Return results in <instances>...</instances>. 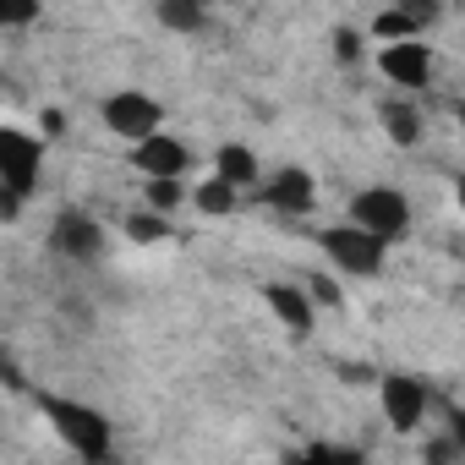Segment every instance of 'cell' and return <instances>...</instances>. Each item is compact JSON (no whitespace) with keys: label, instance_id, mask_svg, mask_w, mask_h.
I'll return each instance as SVG.
<instances>
[{"label":"cell","instance_id":"1","mask_svg":"<svg viewBox=\"0 0 465 465\" xmlns=\"http://www.w3.org/2000/svg\"><path fill=\"white\" fill-rule=\"evenodd\" d=\"M39 411L50 416V427L66 438V449L77 454V460H88V465H110V416L104 411H94V405H77V400H66V394H39Z\"/></svg>","mask_w":465,"mask_h":465},{"label":"cell","instance_id":"2","mask_svg":"<svg viewBox=\"0 0 465 465\" xmlns=\"http://www.w3.org/2000/svg\"><path fill=\"white\" fill-rule=\"evenodd\" d=\"M351 224L389 247V242H400L405 230H411V203L394 186H367V192L351 197Z\"/></svg>","mask_w":465,"mask_h":465},{"label":"cell","instance_id":"3","mask_svg":"<svg viewBox=\"0 0 465 465\" xmlns=\"http://www.w3.org/2000/svg\"><path fill=\"white\" fill-rule=\"evenodd\" d=\"M39 164H45V148L28 137V132H17V126H0V192L6 197H34V186H39Z\"/></svg>","mask_w":465,"mask_h":465},{"label":"cell","instance_id":"4","mask_svg":"<svg viewBox=\"0 0 465 465\" xmlns=\"http://www.w3.org/2000/svg\"><path fill=\"white\" fill-rule=\"evenodd\" d=\"M318 242H323V252H329L334 269H345V274H383L389 247L372 242L367 230H356V224H334V230H323Z\"/></svg>","mask_w":465,"mask_h":465},{"label":"cell","instance_id":"5","mask_svg":"<svg viewBox=\"0 0 465 465\" xmlns=\"http://www.w3.org/2000/svg\"><path fill=\"white\" fill-rule=\"evenodd\" d=\"M104 126L137 148L143 137H153V132L164 126V110H159V99H148V94H137V88H121L115 99H104Z\"/></svg>","mask_w":465,"mask_h":465},{"label":"cell","instance_id":"6","mask_svg":"<svg viewBox=\"0 0 465 465\" xmlns=\"http://www.w3.org/2000/svg\"><path fill=\"white\" fill-rule=\"evenodd\" d=\"M50 252H61V258H72V263H94V258L104 252V230H99V219H88L83 208L55 213V224H50Z\"/></svg>","mask_w":465,"mask_h":465},{"label":"cell","instance_id":"7","mask_svg":"<svg viewBox=\"0 0 465 465\" xmlns=\"http://www.w3.org/2000/svg\"><path fill=\"white\" fill-rule=\"evenodd\" d=\"M378 405H383L394 432H416L421 416H427V389L405 372H389V378H378Z\"/></svg>","mask_w":465,"mask_h":465},{"label":"cell","instance_id":"8","mask_svg":"<svg viewBox=\"0 0 465 465\" xmlns=\"http://www.w3.org/2000/svg\"><path fill=\"white\" fill-rule=\"evenodd\" d=\"M132 164H137L148 181H181L186 164H192V153H186V143H175L170 132H153V137H143V143L132 148Z\"/></svg>","mask_w":465,"mask_h":465},{"label":"cell","instance_id":"9","mask_svg":"<svg viewBox=\"0 0 465 465\" xmlns=\"http://www.w3.org/2000/svg\"><path fill=\"white\" fill-rule=\"evenodd\" d=\"M378 66H383V77L400 83V88H427V77H432V50H427L421 39H405V45H389V50L378 55Z\"/></svg>","mask_w":465,"mask_h":465},{"label":"cell","instance_id":"10","mask_svg":"<svg viewBox=\"0 0 465 465\" xmlns=\"http://www.w3.org/2000/svg\"><path fill=\"white\" fill-rule=\"evenodd\" d=\"M263 203L274 213H307L312 208V175L307 170H280L269 186H263Z\"/></svg>","mask_w":465,"mask_h":465},{"label":"cell","instance_id":"11","mask_svg":"<svg viewBox=\"0 0 465 465\" xmlns=\"http://www.w3.org/2000/svg\"><path fill=\"white\" fill-rule=\"evenodd\" d=\"M263 302L274 307V318L291 334H312V302H307V291H296V285H263Z\"/></svg>","mask_w":465,"mask_h":465},{"label":"cell","instance_id":"12","mask_svg":"<svg viewBox=\"0 0 465 465\" xmlns=\"http://www.w3.org/2000/svg\"><path fill=\"white\" fill-rule=\"evenodd\" d=\"M213 181H224L230 192L252 186V181H258V153H252L247 143H224V148L213 153Z\"/></svg>","mask_w":465,"mask_h":465},{"label":"cell","instance_id":"13","mask_svg":"<svg viewBox=\"0 0 465 465\" xmlns=\"http://www.w3.org/2000/svg\"><path fill=\"white\" fill-rule=\"evenodd\" d=\"M383 126H389V137H394L400 148H411V143L421 137V115H416L411 104H383Z\"/></svg>","mask_w":465,"mask_h":465},{"label":"cell","instance_id":"14","mask_svg":"<svg viewBox=\"0 0 465 465\" xmlns=\"http://www.w3.org/2000/svg\"><path fill=\"white\" fill-rule=\"evenodd\" d=\"M291 465H367V460H361V449H345V443H312Z\"/></svg>","mask_w":465,"mask_h":465},{"label":"cell","instance_id":"15","mask_svg":"<svg viewBox=\"0 0 465 465\" xmlns=\"http://www.w3.org/2000/svg\"><path fill=\"white\" fill-rule=\"evenodd\" d=\"M192 203H197L203 213H236V203H242V192H230L224 181H213V175H208V181H203V186L192 192Z\"/></svg>","mask_w":465,"mask_h":465},{"label":"cell","instance_id":"16","mask_svg":"<svg viewBox=\"0 0 465 465\" xmlns=\"http://www.w3.org/2000/svg\"><path fill=\"white\" fill-rule=\"evenodd\" d=\"M126 236H132L137 247H153V242H164V236H170V224H164V213H148V208H137V213L126 219Z\"/></svg>","mask_w":465,"mask_h":465},{"label":"cell","instance_id":"17","mask_svg":"<svg viewBox=\"0 0 465 465\" xmlns=\"http://www.w3.org/2000/svg\"><path fill=\"white\" fill-rule=\"evenodd\" d=\"M159 23L175 34H197L203 28V6H186V0H159Z\"/></svg>","mask_w":465,"mask_h":465},{"label":"cell","instance_id":"18","mask_svg":"<svg viewBox=\"0 0 465 465\" xmlns=\"http://www.w3.org/2000/svg\"><path fill=\"white\" fill-rule=\"evenodd\" d=\"M181 203V181H148V213H170Z\"/></svg>","mask_w":465,"mask_h":465},{"label":"cell","instance_id":"19","mask_svg":"<svg viewBox=\"0 0 465 465\" xmlns=\"http://www.w3.org/2000/svg\"><path fill=\"white\" fill-rule=\"evenodd\" d=\"M0 383H6V389H28V372L17 367V356L6 345H0Z\"/></svg>","mask_w":465,"mask_h":465},{"label":"cell","instance_id":"20","mask_svg":"<svg viewBox=\"0 0 465 465\" xmlns=\"http://www.w3.org/2000/svg\"><path fill=\"white\" fill-rule=\"evenodd\" d=\"M334 55L340 61H356L361 55V34L356 28H334Z\"/></svg>","mask_w":465,"mask_h":465},{"label":"cell","instance_id":"21","mask_svg":"<svg viewBox=\"0 0 465 465\" xmlns=\"http://www.w3.org/2000/svg\"><path fill=\"white\" fill-rule=\"evenodd\" d=\"M307 302H323V307H340V285H334V280L323 274V280H312V296H307Z\"/></svg>","mask_w":465,"mask_h":465},{"label":"cell","instance_id":"22","mask_svg":"<svg viewBox=\"0 0 465 465\" xmlns=\"http://www.w3.org/2000/svg\"><path fill=\"white\" fill-rule=\"evenodd\" d=\"M17 208H23V203H17V197H6V192H0V219H12V213H17Z\"/></svg>","mask_w":465,"mask_h":465}]
</instances>
